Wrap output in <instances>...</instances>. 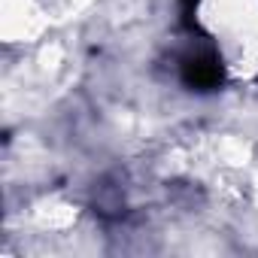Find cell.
I'll return each mask as SVG.
<instances>
[{"instance_id":"1","label":"cell","mask_w":258,"mask_h":258,"mask_svg":"<svg viewBox=\"0 0 258 258\" xmlns=\"http://www.w3.org/2000/svg\"><path fill=\"white\" fill-rule=\"evenodd\" d=\"M195 19L234 79L258 76V0H195Z\"/></svg>"}]
</instances>
